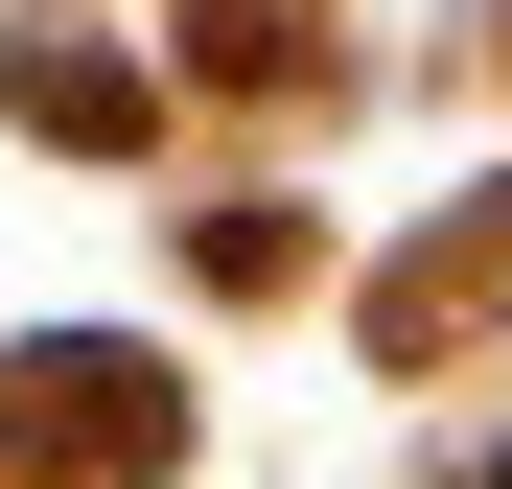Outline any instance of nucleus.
Returning a JSON list of instances; mask_svg holds the SVG:
<instances>
[{
    "label": "nucleus",
    "mask_w": 512,
    "mask_h": 489,
    "mask_svg": "<svg viewBox=\"0 0 512 489\" xmlns=\"http://www.w3.org/2000/svg\"><path fill=\"white\" fill-rule=\"evenodd\" d=\"M24 420L94 466V489H140V466H163V373H140V350H47V373H24Z\"/></svg>",
    "instance_id": "nucleus-1"
}]
</instances>
